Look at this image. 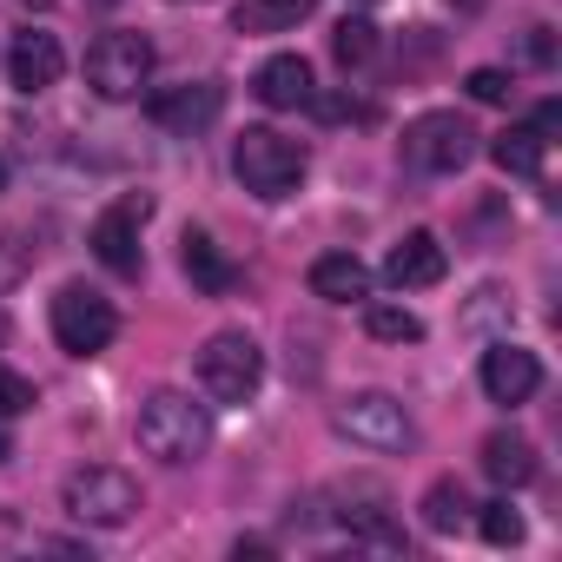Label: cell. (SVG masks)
Returning a JSON list of instances; mask_svg holds the SVG:
<instances>
[{"instance_id": "6da1fadb", "label": "cell", "mask_w": 562, "mask_h": 562, "mask_svg": "<svg viewBox=\"0 0 562 562\" xmlns=\"http://www.w3.org/2000/svg\"><path fill=\"white\" fill-rule=\"evenodd\" d=\"M133 437L159 463H199L205 443H212V411L199 397H186V391H153L139 404V417H133Z\"/></svg>"}, {"instance_id": "7a4b0ae2", "label": "cell", "mask_w": 562, "mask_h": 562, "mask_svg": "<svg viewBox=\"0 0 562 562\" xmlns=\"http://www.w3.org/2000/svg\"><path fill=\"white\" fill-rule=\"evenodd\" d=\"M232 172L258 199H285L305 179V146L285 139V133H271V126H245L238 146H232Z\"/></svg>"}, {"instance_id": "3957f363", "label": "cell", "mask_w": 562, "mask_h": 562, "mask_svg": "<svg viewBox=\"0 0 562 562\" xmlns=\"http://www.w3.org/2000/svg\"><path fill=\"white\" fill-rule=\"evenodd\" d=\"M120 338V312L113 299H100L93 285H60L54 292V345L67 358H100Z\"/></svg>"}, {"instance_id": "277c9868", "label": "cell", "mask_w": 562, "mask_h": 562, "mask_svg": "<svg viewBox=\"0 0 562 562\" xmlns=\"http://www.w3.org/2000/svg\"><path fill=\"white\" fill-rule=\"evenodd\" d=\"M258 378H265V351H258L251 331H212L199 345V384H205V397L245 404L258 391Z\"/></svg>"}, {"instance_id": "5b68a950", "label": "cell", "mask_w": 562, "mask_h": 562, "mask_svg": "<svg viewBox=\"0 0 562 562\" xmlns=\"http://www.w3.org/2000/svg\"><path fill=\"white\" fill-rule=\"evenodd\" d=\"M153 80V41L120 27V34H100L87 47V87L100 100H139V87Z\"/></svg>"}, {"instance_id": "8992f818", "label": "cell", "mask_w": 562, "mask_h": 562, "mask_svg": "<svg viewBox=\"0 0 562 562\" xmlns=\"http://www.w3.org/2000/svg\"><path fill=\"white\" fill-rule=\"evenodd\" d=\"M338 430L358 443V450H378V457H404L417 443V424L411 411L391 397V391H358L338 404Z\"/></svg>"}, {"instance_id": "52a82bcc", "label": "cell", "mask_w": 562, "mask_h": 562, "mask_svg": "<svg viewBox=\"0 0 562 562\" xmlns=\"http://www.w3.org/2000/svg\"><path fill=\"white\" fill-rule=\"evenodd\" d=\"M67 516L74 522H93V529H120L139 516V483L113 463H87L67 476Z\"/></svg>"}, {"instance_id": "ba28073f", "label": "cell", "mask_w": 562, "mask_h": 562, "mask_svg": "<svg viewBox=\"0 0 562 562\" xmlns=\"http://www.w3.org/2000/svg\"><path fill=\"white\" fill-rule=\"evenodd\" d=\"M470 153H476V133H470V120H457V113H417V120L404 126V159H411L417 172H463Z\"/></svg>"}, {"instance_id": "9c48e42d", "label": "cell", "mask_w": 562, "mask_h": 562, "mask_svg": "<svg viewBox=\"0 0 562 562\" xmlns=\"http://www.w3.org/2000/svg\"><path fill=\"white\" fill-rule=\"evenodd\" d=\"M146 212H153V199H146V192H126L120 205H106V212L93 218V258H100L106 271L139 278V265H146V251H139V225H146Z\"/></svg>"}, {"instance_id": "30bf717a", "label": "cell", "mask_w": 562, "mask_h": 562, "mask_svg": "<svg viewBox=\"0 0 562 562\" xmlns=\"http://www.w3.org/2000/svg\"><path fill=\"white\" fill-rule=\"evenodd\" d=\"M146 113H153V126H166V133H205L218 113H225V87H212V80H186V87H166V93H153L146 100Z\"/></svg>"}, {"instance_id": "8fae6325", "label": "cell", "mask_w": 562, "mask_h": 562, "mask_svg": "<svg viewBox=\"0 0 562 562\" xmlns=\"http://www.w3.org/2000/svg\"><path fill=\"white\" fill-rule=\"evenodd\" d=\"M476 378H483V397H490V404H529V397L542 391V358L503 338V345L483 351V371H476Z\"/></svg>"}, {"instance_id": "7c38bea8", "label": "cell", "mask_w": 562, "mask_h": 562, "mask_svg": "<svg viewBox=\"0 0 562 562\" xmlns=\"http://www.w3.org/2000/svg\"><path fill=\"white\" fill-rule=\"evenodd\" d=\"M443 271H450V251H443L437 232H404L391 245V258H384V278L397 292H424V285H437Z\"/></svg>"}, {"instance_id": "4fadbf2b", "label": "cell", "mask_w": 562, "mask_h": 562, "mask_svg": "<svg viewBox=\"0 0 562 562\" xmlns=\"http://www.w3.org/2000/svg\"><path fill=\"white\" fill-rule=\"evenodd\" d=\"M60 74H67V47L54 41V34H14V47H8V80L21 87V93H47V87H60Z\"/></svg>"}, {"instance_id": "5bb4252c", "label": "cell", "mask_w": 562, "mask_h": 562, "mask_svg": "<svg viewBox=\"0 0 562 562\" xmlns=\"http://www.w3.org/2000/svg\"><path fill=\"white\" fill-rule=\"evenodd\" d=\"M251 93L271 106V113H299V106H312V60L305 54H271L265 67H258V80H251Z\"/></svg>"}, {"instance_id": "9a60e30c", "label": "cell", "mask_w": 562, "mask_h": 562, "mask_svg": "<svg viewBox=\"0 0 562 562\" xmlns=\"http://www.w3.org/2000/svg\"><path fill=\"white\" fill-rule=\"evenodd\" d=\"M312 299H325V305H364L371 299V265L358 251H325L312 265Z\"/></svg>"}, {"instance_id": "2e32d148", "label": "cell", "mask_w": 562, "mask_h": 562, "mask_svg": "<svg viewBox=\"0 0 562 562\" xmlns=\"http://www.w3.org/2000/svg\"><path fill=\"white\" fill-rule=\"evenodd\" d=\"M483 476H490L496 490H522V483H536V443L516 437V430L483 437Z\"/></svg>"}, {"instance_id": "e0dca14e", "label": "cell", "mask_w": 562, "mask_h": 562, "mask_svg": "<svg viewBox=\"0 0 562 562\" xmlns=\"http://www.w3.org/2000/svg\"><path fill=\"white\" fill-rule=\"evenodd\" d=\"M186 278H192L205 299H225L238 285V265L212 245V232H186Z\"/></svg>"}, {"instance_id": "ac0fdd59", "label": "cell", "mask_w": 562, "mask_h": 562, "mask_svg": "<svg viewBox=\"0 0 562 562\" xmlns=\"http://www.w3.org/2000/svg\"><path fill=\"white\" fill-rule=\"evenodd\" d=\"M318 0H238L232 8V27L238 34H292Z\"/></svg>"}, {"instance_id": "d6986e66", "label": "cell", "mask_w": 562, "mask_h": 562, "mask_svg": "<svg viewBox=\"0 0 562 562\" xmlns=\"http://www.w3.org/2000/svg\"><path fill=\"white\" fill-rule=\"evenodd\" d=\"M542 146H549V139H542L536 126H503V133L490 139V159H496L503 172H516V179H536V172H542Z\"/></svg>"}, {"instance_id": "ffe728a7", "label": "cell", "mask_w": 562, "mask_h": 562, "mask_svg": "<svg viewBox=\"0 0 562 562\" xmlns=\"http://www.w3.org/2000/svg\"><path fill=\"white\" fill-rule=\"evenodd\" d=\"M463 522H470V490H463L457 476L430 483V490H424V529L450 536V529H463Z\"/></svg>"}, {"instance_id": "44dd1931", "label": "cell", "mask_w": 562, "mask_h": 562, "mask_svg": "<svg viewBox=\"0 0 562 562\" xmlns=\"http://www.w3.org/2000/svg\"><path fill=\"white\" fill-rule=\"evenodd\" d=\"M364 331H371L378 345H417V338H424V318L404 312V305H371V299H364Z\"/></svg>"}, {"instance_id": "7402d4cb", "label": "cell", "mask_w": 562, "mask_h": 562, "mask_svg": "<svg viewBox=\"0 0 562 562\" xmlns=\"http://www.w3.org/2000/svg\"><path fill=\"white\" fill-rule=\"evenodd\" d=\"M470 509H476V503H470ZM476 536H483L490 549H516V542H522V516L509 509V496H496V503L476 509Z\"/></svg>"}, {"instance_id": "603a6c76", "label": "cell", "mask_w": 562, "mask_h": 562, "mask_svg": "<svg viewBox=\"0 0 562 562\" xmlns=\"http://www.w3.org/2000/svg\"><path fill=\"white\" fill-rule=\"evenodd\" d=\"M331 54H338V67H371V54H378V27L345 14L338 34H331Z\"/></svg>"}, {"instance_id": "cb8c5ba5", "label": "cell", "mask_w": 562, "mask_h": 562, "mask_svg": "<svg viewBox=\"0 0 562 562\" xmlns=\"http://www.w3.org/2000/svg\"><path fill=\"white\" fill-rule=\"evenodd\" d=\"M41 397H34V384L21 378V371H8L0 364V417H21V411H34Z\"/></svg>"}, {"instance_id": "d4e9b609", "label": "cell", "mask_w": 562, "mask_h": 562, "mask_svg": "<svg viewBox=\"0 0 562 562\" xmlns=\"http://www.w3.org/2000/svg\"><path fill=\"white\" fill-rule=\"evenodd\" d=\"M463 87H470V100H483V106H503V100H509V74H503V67H476Z\"/></svg>"}, {"instance_id": "484cf974", "label": "cell", "mask_w": 562, "mask_h": 562, "mask_svg": "<svg viewBox=\"0 0 562 562\" xmlns=\"http://www.w3.org/2000/svg\"><path fill=\"white\" fill-rule=\"evenodd\" d=\"M522 60H529V67H549V60H555V41H549V27H529V41H522Z\"/></svg>"}, {"instance_id": "4316f807", "label": "cell", "mask_w": 562, "mask_h": 562, "mask_svg": "<svg viewBox=\"0 0 562 562\" xmlns=\"http://www.w3.org/2000/svg\"><path fill=\"white\" fill-rule=\"evenodd\" d=\"M529 126H536V133H542V139H555V133H562V106H555V100H542V106H536V120H529Z\"/></svg>"}, {"instance_id": "83f0119b", "label": "cell", "mask_w": 562, "mask_h": 562, "mask_svg": "<svg viewBox=\"0 0 562 562\" xmlns=\"http://www.w3.org/2000/svg\"><path fill=\"white\" fill-rule=\"evenodd\" d=\"M14 457V437H8V417H0V463H8Z\"/></svg>"}, {"instance_id": "f1b7e54d", "label": "cell", "mask_w": 562, "mask_h": 562, "mask_svg": "<svg viewBox=\"0 0 562 562\" xmlns=\"http://www.w3.org/2000/svg\"><path fill=\"white\" fill-rule=\"evenodd\" d=\"M0 192H8V159H0Z\"/></svg>"}, {"instance_id": "f546056e", "label": "cell", "mask_w": 562, "mask_h": 562, "mask_svg": "<svg viewBox=\"0 0 562 562\" xmlns=\"http://www.w3.org/2000/svg\"><path fill=\"white\" fill-rule=\"evenodd\" d=\"M93 8H120V0H93Z\"/></svg>"}, {"instance_id": "4dcf8cb0", "label": "cell", "mask_w": 562, "mask_h": 562, "mask_svg": "<svg viewBox=\"0 0 562 562\" xmlns=\"http://www.w3.org/2000/svg\"><path fill=\"white\" fill-rule=\"evenodd\" d=\"M27 8H47V0H27Z\"/></svg>"}]
</instances>
